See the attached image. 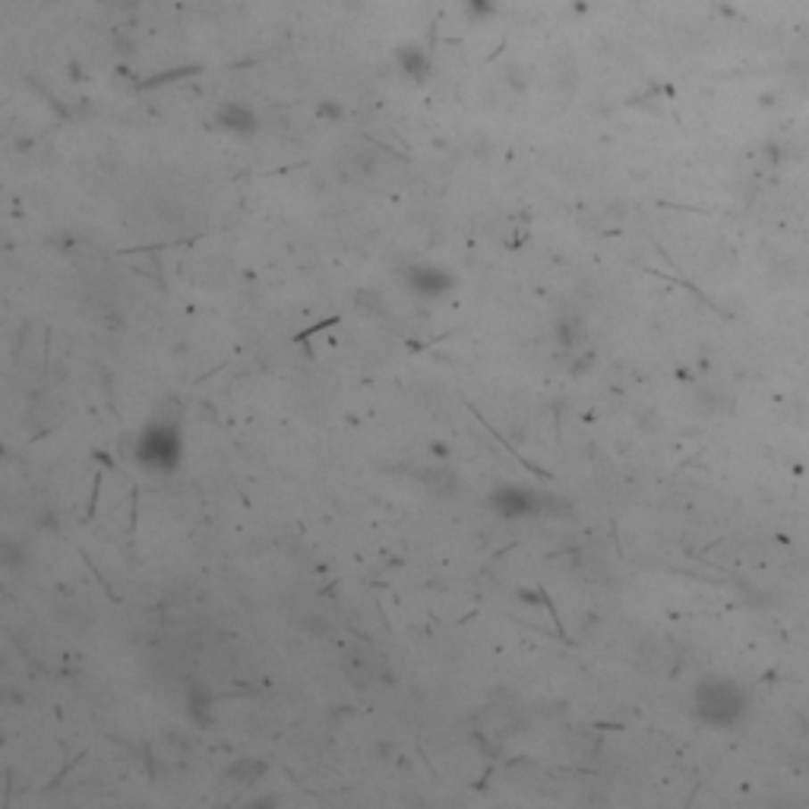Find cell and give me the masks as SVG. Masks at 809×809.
Listing matches in <instances>:
<instances>
[{
  "mask_svg": "<svg viewBox=\"0 0 809 809\" xmlns=\"http://www.w3.org/2000/svg\"><path fill=\"white\" fill-rule=\"evenodd\" d=\"M180 452H184V440L177 424L153 421L139 433L133 456L145 471H174L180 465Z\"/></svg>",
  "mask_w": 809,
  "mask_h": 809,
  "instance_id": "obj_1",
  "label": "cell"
},
{
  "mask_svg": "<svg viewBox=\"0 0 809 809\" xmlns=\"http://www.w3.org/2000/svg\"><path fill=\"white\" fill-rule=\"evenodd\" d=\"M491 509L497 512L499 519H528V516H541V512H557L560 499L532 491V487L499 484L491 491Z\"/></svg>",
  "mask_w": 809,
  "mask_h": 809,
  "instance_id": "obj_2",
  "label": "cell"
},
{
  "mask_svg": "<svg viewBox=\"0 0 809 809\" xmlns=\"http://www.w3.org/2000/svg\"><path fill=\"white\" fill-rule=\"evenodd\" d=\"M743 708L737 686L727 680H702L696 689V714L708 724H731Z\"/></svg>",
  "mask_w": 809,
  "mask_h": 809,
  "instance_id": "obj_3",
  "label": "cell"
},
{
  "mask_svg": "<svg viewBox=\"0 0 809 809\" xmlns=\"http://www.w3.org/2000/svg\"><path fill=\"white\" fill-rule=\"evenodd\" d=\"M401 282L409 285L417 298H443L446 291L456 288L452 272L440 269V266H409L401 272Z\"/></svg>",
  "mask_w": 809,
  "mask_h": 809,
  "instance_id": "obj_4",
  "label": "cell"
},
{
  "mask_svg": "<svg viewBox=\"0 0 809 809\" xmlns=\"http://www.w3.org/2000/svg\"><path fill=\"white\" fill-rule=\"evenodd\" d=\"M345 673L358 686H370L383 677V655H364V651H351L345 655Z\"/></svg>",
  "mask_w": 809,
  "mask_h": 809,
  "instance_id": "obj_5",
  "label": "cell"
},
{
  "mask_svg": "<svg viewBox=\"0 0 809 809\" xmlns=\"http://www.w3.org/2000/svg\"><path fill=\"white\" fill-rule=\"evenodd\" d=\"M222 124L225 130H237V133H247L256 127V118L247 111V108H241V104H228L222 111Z\"/></svg>",
  "mask_w": 809,
  "mask_h": 809,
  "instance_id": "obj_6",
  "label": "cell"
},
{
  "mask_svg": "<svg viewBox=\"0 0 809 809\" xmlns=\"http://www.w3.org/2000/svg\"><path fill=\"white\" fill-rule=\"evenodd\" d=\"M266 772V765L263 762H253V759H241V762H235V765L228 768V778L235 784H241V788H247V784H253L256 778L263 775Z\"/></svg>",
  "mask_w": 809,
  "mask_h": 809,
  "instance_id": "obj_7",
  "label": "cell"
},
{
  "mask_svg": "<svg viewBox=\"0 0 809 809\" xmlns=\"http://www.w3.org/2000/svg\"><path fill=\"white\" fill-rule=\"evenodd\" d=\"M187 698H190V714H194L196 724H206L209 721V708H212V698L202 686H187Z\"/></svg>",
  "mask_w": 809,
  "mask_h": 809,
  "instance_id": "obj_8",
  "label": "cell"
},
{
  "mask_svg": "<svg viewBox=\"0 0 809 809\" xmlns=\"http://www.w3.org/2000/svg\"><path fill=\"white\" fill-rule=\"evenodd\" d=\"M579 342H582L579 319H560V323H557V345H560V348H575Z\"/></svg>",
  "mask_w": 809,
  "mask_h": 809,
  "instance_id": "obj_9",
  "label": "cell"
},
{
  "mask_svg": "<svg viewBox=\"0 0 809 809\" xmlns=\"http://www.w3.org/2000/svg\"><path fill=\"white\" fill-rule=\"evenodd\" d=\"M430 450H433V452H436V456H440V458H446V452H450V450H446V446H443V443H433V446H430Z\"/></svg>",
  "mask_w": 809,
  "mask_h": 809,
  "instance_id": "obj_10",
  "label": "cell"
}]
</instances>
